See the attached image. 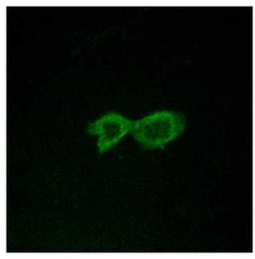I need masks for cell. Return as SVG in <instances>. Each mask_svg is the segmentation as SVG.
Masks as SVG:
<instances>
[{
	"label": "cell",
	"mask_w": 255,
	"mask_h": 259,
	"mask_svg": "<svg viewBox=\"0 0 255 259\" xmlns=\"http://www.w3.org/2000/svg\"><path fill=\"white\" fill-rule=\"evenodd\" d=\"M186 128V117L173 111H160L135 121L130 135L145 149H162Z\"/></svg>",
	"instance_id": "obj_1"
},
{
	"label": "cell",
	"mask_w": 255,
	"mask_h": 259,
	"mask_svg": "<svg viewBox=\"0 0 255 259\" xmlns=\"http://www.w3.org/2000/svg\"><path fill=\"white\" fill-rule=\"evenodd\" d=\"M135 121L130 120L122 114L109 112L99 119L88 124L87 132L98 137L97 148L101 154L114 147L134 127Z\"/></svg>",
	"instance_id": "obj_2"
}]
</instances>
